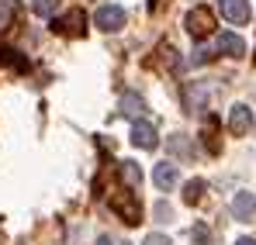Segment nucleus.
Wrapping results in <instances>:
<instances>
[{
    "mask_svg": "<svg viewBox=\"0 0 256 245\" xmlns=\"http://www.w3.org/2000/svg\"><path fill=\"white\" fill-rule=\"evenodd\" d=\"M166 145H170V152H173V156H190V142H187L184 135H173Z\"/></svg>",
    "mask_w": 256,
    "mask_h": 245,
    "instance_id": "nucleus-14",
    "label": "nucleus"
},
{
    "mask_svg": "<svg viewBox=\"0 0 256 245\" xmlns=\"http://www.w3.org/2000/svg\"><path fill=\"white\" fill-rule=\"evenodd\" d=\"M132 145H135V149H156V145H160L156 128L149 121H135L132 124Z\"/></svg>",
    "mask_w": 256,
    "mask_h": 245,
    "instance_id": "nucleus-5",
    "label": "nucleus"
},
{
    "mask_svg": "<svg viewBox=\"0 0 256 245\" xmlns=\"http://www.w3.org/2000/svg\"><path fill=\"white\" fill-rule=\"evenodd\" d=\"M7 21H10V10H7V7H4V10H0V28H4V24H7Z\"/></svg>",
    "mask_w": 256,
    "mask_h": 245,
    "instance_id": "nucleus-19",
    "label": "nucleus"
},
{
    "mask_svg": "<svg viewBox=\"0 0 256 245\" xmlns=\"http://www.w3.org/2000/svg\"><path fill=\"white\" fill-rule=\"evenodd\" d=\"M218 7H222L225 21H232V24H246L250 21V0H218Z\"/></svg>",
    "mask_w": 256,
    "mask_h": 245,
    "instance_id": "nucleus-7",
    "label": "nucleus"
},
{
    "mask_svg": "<svg viewBox=\"0 0 256 245\" xmlns=\"http://www.w3.org/2000/svg\"><path fill=\"white\" fill-rule=\"evenodd\" d=\"M122 114L138 121V118L146 114V100H142V97H135V93H125V97H122Z\"/></svg>",
    "mask_w": 256,
    "mask_h": 245,
    "instance_id": "nucleus-11",
    "label": "nucleus"
},
{
    "mask_svg": "<svg viewBox=\"0 0 256 245\" xmlns=\"http://www.w3.org/2000/svg\"><path fill=\"white\" fill-rule=\"evenodd\" d=\"M236 245H256V242H253V239H239Z\"/></svg>",
    "mask_w": 256,
    "mask_h": 245,
    "instance_id": "nucleus-20",
    "label": "nucleus"
},
{
    "mask_svg": "<svg viewBox=\"0 0 256 245\" xmlns=\"http://www.w3.org/2000/svg\"><path fill=\"white\" fill-rule=\"evenodd\" d=\"M118 176H122V183H128L132 190L142 183V169H138V163H128V159L118 166Z\"/></svg>",
    "mask_w": 256,
    "mask_h": 245,
    "instance_id": "nucleus-12",
    "label": "nucleus"
},
{
    "mask_svg": "<svg viewBox=\"0 0 256 245\" xmlns=\"http://www.w3.org/2000/svg\"><path fill=\"white\" fill-rule=\"evenodd\" d=\"M214 48H218L222 55H228V59L246 55V41L239 38V35H232V31H222V35H218V41H214Z\"/></svg>",
    "mask_w": 256,
    "mask_h": 245,
    "instance_id": "nucleus-8",
    "label": "nucleus"
},
{
    "mask_svg": "<svg viewBox=\"0 0 256 245\" xmlns=\"http://www.w3.org/2000/svg\"><path fill=\"white\" fill-rule=\"evenodd\" d=\"M56 7H59V0H32V10H35V14H42V17L56 14Z\"/></svg>",
    "mask_w": 256,
    "mask_h": 245,
    "instance_id": "nucleus-15",
    "label": "nucleus"
},
{
    "mask_svg": "<svg viewBox=\"0 0 256 245\" xmlns=\"http://www.w3.org/2000/svg\"><path fill=\"white\" fill-rule=\"evenodd\" d=\"M142 245H170V239L160 235V232H152V235H146V242H142Z\"/></svg>",
    "mask_w": 256,
    "mask_h": 245,
    "instance_id": "nucleus-17",
    "label": "nucleus"
},
{
    "mask_svg": "<svg viewBox=\"0 0 256 245\" xmlns=\"http://www.w3.org/2000/svg\"><path fill=\"white\" fill-rule=\"evenodd\" d=\"M176 180H180V173H176V166H173V163H160L156 169H152V183H156L160 190H173Z\"/></svg>",
    "mask_w": 256,
    "mask_h": 245,
    "instance_id": "nucleus-9",
    "label": "nucleus"
},
{
    "mask_svg": "<svg viewBox=\"0 0 256 245\" xmlns=\"http://www.w3.org/2000/svg\"><path fill=\"white\" fill-rule=\"evenodd\" d=\"M111 207H114V214L125 221V225H138V218H142V207L135 201V194H132V187H122V190H114L111 194Z\"/></svg>",
    "mask_w": 256,
    "mask_h": 245,
    "instance_id": "nucleus-1",
    "label": "nucleus"
},
{
    "mask_svg": "<svg viewBox=\"0 0 256 245\" xmlns=\"http://www.w3.org/2000/svg\"><path fill=\"white\" fill-rule=\"evenodd\" d=\"M125 245H128V242H125Z\"/></svg>",
    "mask_w": 256,
    "mask_h": 245,
    "instance_id": "nucleus-21",
    "label": "nucleus"
},
{
    "mask_svg": "<svg viewBox=\"0 0 256 245\" xmlns=\"http://www.w3.org/2000/svg\"><path fill=\"white\" fill-rule=\"evenodd\" d=\"M84 28H86V14L80 10V7H73L70 14H62V17L52 21V31H56V35H70V38L84 35Z\"/></svg>",
    "mask_w": 256,
    "mask_h": 245,
    "instance_id": "nucleus-4",
    "label": "nucleus"
},
{
    "mask_svg": "<svg viewBox=\"0 0 256 245\" xmlns=\"http://www.w3.org/2000/svg\"><path fill=\"white\" fill-rule=\"evenodd\" d=\"M184 24H187L190 38L201 41V38H208V35L214 31V14L208 10V7H194V10L187 14V21H184Z\"/></svg>",
    "mask_w": 256,
    "mask_h": 245,
    "instance_id": "nucleus-2",
    "label": "nucleus"
},
{
    "mask_svg": "<svg viewBox=\"0 0 256 245\" xmlns=\"http://www.w3.org/2000/svg\"><path fill=\"white\" fill-rule=\"evenodd\" d=\"M253 128V111L246 107V104H236L232 111H228V131L232 135H246Z\"/></svg>",
    "mask_w": 256,
    "mask_h": 245,
    "instance_id": "nucleus-6",
    "label": "nucleus"
},
{
    "mask_svg": "<svg viewBox=\"0 0 256 245\" xmlns=\"http://www.w3.org/2000/svg\"><path fill=\"white\" fill-rule=\"evenodd\" d=\"M201 197H204V180H190L184 187V201L187 204H201Z\"/></svg>",
    "mask_w": 256,
    "mask_h": 245,
    "instance_id": "nucleus-13",
    "label": "nucleus"
},
{
    "mask_svg": "<svg viewBox=\"0 0 256 245\" xmlns=\"http://www.w3.org/2000/svg\"><path fill=\"white\" fill-rule=\"evenodd\" d=\"M94 24H97L100 31H122V28H125V7H118V3H104V7H97Z\"/></svg>",
    "mask_w": 256,
    "mask_h": 245,
    "instance_id": "nucleus-3",
    "label": "nucleus"
},
{
    "mask_svg": "<svg viewBox=\"0 0 256 245\" xmlns=\"http://www.w3.org/2000/svg\"><path fill=\"white\" fill-rule=\"evenodd\" d=\"M190 239L198 245H212V232L204 228V225H194V232H190Z\"/></svg>",
    "mask_w": 256,
    "mask_h": 245,
    "instance_id": "nucleus-16",
    "label": "nucleus"
},
{
    "mask_svg": "<svg viewBox=\"0 0 256 245\" xmlns=\"http://www.w3.org/2000/svg\"><path fill=\"white\" fill-rule=\"evenodd\" d=\"M94 245H114V239H111V235H100V239H97Z\"/></svg>",
    "mask_w": 256,
    "mask_h": 245,
    "instance_id": "nucleus-18",
    "label": "nucleus"
},
{
    "mask_svg": "<svg viewBox=\"0 0 256 245\" xmlns=\"http://www.w3.org/2000/svg\"><path fill=\"white\" fill-rule=\"evenodd\" d=\"M232 214H236V221H250V218L256 214V194H236Z\"/></svg>",
    "mask_w": 256,
    "mask_h": 245,
    "instance_id": "nucleus-10",
    "label": "nucleus"
}]
</instances>
